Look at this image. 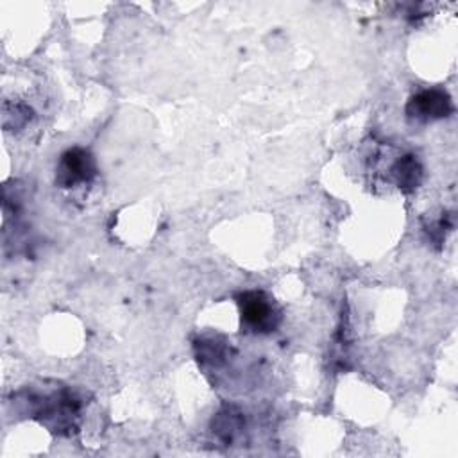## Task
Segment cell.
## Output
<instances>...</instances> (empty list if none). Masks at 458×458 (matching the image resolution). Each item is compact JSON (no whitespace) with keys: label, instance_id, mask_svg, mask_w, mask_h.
Here are the masks:
<instances>
[{"label":"cell","instance_id":"1","mask_svg":"<svg viewBox=\"0 0 458 458\" xmlns=\"http://www.w3.org/2000/svg\"><path fill=\"white\" fill-rule=\"evenodd\" d=\"M30 408V417L45 424L54 433L68 435L77 428L81 410L79 399L68 390H54L48 394H34L25 399Z\"/></svg>","mask_w":458,"mask_h":458},{"label":"cell","instance_id":"2","mask_svg":"<svg viewBox=\"0 0 458 458\" xmlns=\"http://www.w3.org/2000/svg\"><path fill=\"white\" fill-rule=\"evenodd\" d=\"M240 308L242 327L256 335L272 333L281 322V310L276 306L274 299L261 290L242 292L236 297Z\"/></svg>","mask_w":458,"mask_h":458},{"label":"cell","instance_id":"3","mask_svg":"<svg viewBox=\"0 0 458 458\" xmlns=\"http://www.w3.org/2000/svg\"><path fill=\"white\" fill-rule=\"evenodd\" d=\"M97 175V163L89 150L73 147L61 154L55 168V184L59 188H73L91 182Z\"/></svg>","mask_w":458,"mask_h":458},{"label":"cell","instance_id":"4","mask_svg":"<svg viewBox=\"0 0 458 458\" xmlns=\"http://www.w3.org/2000/svg\"><path fill=\"white\" fill-rule=\"evenodd\" d=\"M453 113V102L451 97L440 89H422L417 95H413L406 104V114L410 120L415 122H433L445 118Z\"/></svg>","mask_w":458,"mask_h":458},{"label":"cell","instance_id":"5","mask_svg":"<svg viewBox=\"0 0 458 458\" xmlns=\"http://www.w3.org/2000/svg\"><path fill=\"white\" fill-rule=\"evenodd\" d=\"M243 415L234 406H224L211 420V431L224 444H233L243 429Z\"/></svg>","mask_w":458,"mask_h":458},{"label":"cell","instance_id":"6","mask_svg":"<svg viewBox=\"0 0 458 458\" xmlns=\"http://www.w3.org/2000/svg\"><path fill=\"white\" fill-rule=\"evenodd\" d=\"M392 175L401 190H415L422 181V166L413 154H406L394 163Z\"/></svg>","mask_w":458,"mask_h":458},{"label":"cell","instance_id":"7","mask_svg":"<svg viewBox=\"0 0 458 458\" xmlns=\"http://www.w3.org/2000/svg\"><path fill=\"white\" fill-rule=\"evenodd\" d=\"M195 351H197V360L202 365H211V367H218L225 361V345L213 342V340H200L195 344Z\"/></svg>","mask_w":458,"mask_h":458}]
</instances>
